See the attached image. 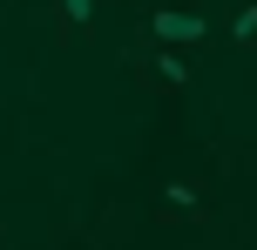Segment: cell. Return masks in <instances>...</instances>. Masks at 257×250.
<instances>
[{
	"instance_id": "cell-1",
	"label": "cell",
	"mask_w": 257,
	"mask_h": 250,
	"mask_svg": "<svg viewBox=\"0 0 257 250\" xmlns=\"http://www.w3.org/2000/svg\"><path fill=\"white\" fill-rule=\"evenodd\" d=\"M149 27H156V41H169V48H176V41H196V34H203V14H176V7H163Z\"/></svg>"
},
{
	"instance_id": "cell-2",
	"label": "cell",
	"mask_w": 257,
	"mask_h": 250,
	"mask_svg": "<svg viewBox=\"0 0 257 250\" xmlns=\"http://www.w3.org/2000/svg\"><path fill=\"white\" fill-rule=\"evenodd\" d=\"M230 41H237V48H250V41H257V7H237V21H230Z\"/></svg>"
},
{
	"instance_id": "cell-3",
	"label": "cell",
	"mask_w": 257,
	"mask_h": 250,
	"mask_svg": "<svg viewBox=\"0 0 257 250\" xmlns=\"http://www.w3.org/2000/svg\"><path fill=\"white\" fill-rule=\"evenodd\" d=\"M156 75H163V81H190V61L169 48V54H156Z\"/></svg>"
},
{
	"instance_id": "cell-4",
	"label": "cell",
	"mask_w": 257,
	"mask_h": 250,
	"mask_svg": "<svg viewBox=\"0 0 257 250\" xmlns=\"http://www.w3.org/2000/svg\"><path fill=\"white\" fill-rule=\"evenodd\" d=\"M163 203H169V210H190L196 189H190V183H169V189H163Z\"/></svg>"
},
{
	"instance_id": "cell-5",
	"label": "cell",
	"mask_w": 257,
	"mask_h": 250,
	"mask_svg": "<svg viewBox=\"0 0 257 250\" xmlns=\"http://www.w3.org/2000/svg\"><path fill=\"white\" fill-rule=\"evenodd\" d=\"M61 7H68V21H75V27H88V21H95V0H61Z\"/></svg>"
}]
</instances>
